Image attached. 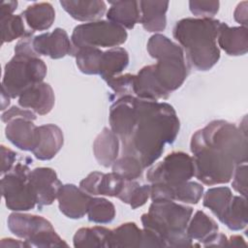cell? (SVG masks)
Wrapping results in <instances>:
<instances>
[{"instance_id":"20","label":"cell","mask_w":248,"mask_h":248,"mask_svg":"<svg viewBox=\"0 0 248 248\" xmlns=\"http://www.w3.org/2000/svg\"><path fill=\"white\" fill-rule=\"evenodd\" d=\"M133 94L140 99L154 102L166 100L170 97V94L162 88L156 79L152 65L144 66L135 75Z\"/></svg>"},{"instance_id":"27","label":"cell","mask_w":248,"mask_h":248,"mask_svg":"<svg viewBox=\"0 0 248 248\" xmlns=\"http://www.w3.org/2000/svg\"><path fill=\"white\" fill-rule=\"evenodd\" d=\"M129 64L128 51L120 46L103 52L99 75L104 80L121 75Z\"/></svg>"},{"instance_id":"43","label":"cell","mask_w":248,"mask_h":248,"mask_svg":"<svg viewBox=\"0 0 248 248\" xmlns=\"http://www.w3.org/2000/svg\"><path fill=\"white\" fill-rule=\"evenodd\" d=\"M16 158V152H14L12 149L6 147L3 144L1 145V161H2L1 174L2 175L6 174L14 168Z\"/></svg>"},{"instance_id":"34","label":"cell","mask_w":248,"mask_h":248,"mask_svg":"<svg viewBox=\"0 0 248 248\" xmlns=\"http://www.w3.org/2000/svg\"><path fill=\"white\" fill-rule=\"evenodd\" d=\"M87 216L90 222L96 224H108L113 221L115 217L114 204L105 198H93L91 199Z\"/></svg>"},{"instance_id":"16","label":"cell","mask_w":248,"mask_h":248,"mask_svg":"<svg viewBox=\"0 0 248 248\" xmlns=\"http://www.w3.org/2000/svg\"><path fill=\"white\" fill-rule=\"evenodd\" d=\"M22 108L30 109L39 115L49 113L55 103L52 87L46 82L37 83L25 90L17 101Z\"/></svg>"},{"instance_id":"31","label":"cell","mask_w":248,"mask_h":248,"mask_svg":"<svg viewBox=\"0 0 248 248\" xmlns=\"http://www.w3.org/2000/svg\"><path fill=\"white\" fill-rule=\"evenodd\" d=\"M151 185L140 184L137 180H125L123 188L117 198L124 203L129 204L132 209L142 206L150 198Z\"/></svg>"},{"instance_id":"17","label":"cell","mask_w":248,"mask_h":248,"mask_svg":"<svg viewBox=\"0 0 248 248\" xmlns=\"http://www.w3.org/2000/svg\"><path fill=\"white\" fill-rule=\"evenodd\" d=\"M5 136L15 146L23 151H31L38 143V126L33 120L16 118L8 122Z\"/></svg>"},{"instance_id":"3","label":"cell","mask_w":248,"mask_h":248,"mask_svg":"<svg viewBox=\"0 0 248 248\" xmlns=\"http://www.w3.org/2000/svg\"><path fill=\"white\" fill-rule=\"evenodd\" d=\"M221 21L215 18L186 17L178 20L172 35L182 47L190 65L198 71H208L220 59L217 35Z\"/></svg>"},{"instance_id":"5","label":"cell","mask_w":248,"mask_h":248,"mask_svg":"<svg viewBox=\"0 0 248 248\" xmlns=\"http://www.w3.org/2000/svg\"><path fill=\"white\" fill-rule=\"evenodd\" d=\"M146 48L149 55L157 60L152 65L156 79L170 95L184 83L189 73L182 47L165 35L154 34L149 38Z\"/></svg>"},{"instance_id":"25","label":"cell","mask_w":248,"mask_h":248,"mask_svg":"<svg viewBox=\"0 0 248 248\" xmlns=\"http://www.w3.org/2000/svg\"><path fill=\"white\" fill-rule=\"evenodd\" d=\"M32 31H45L51 27L55 19V11L48 2L34 3L20 14Z\"/></svg>"},{"instance_id":"1","label":"cell","mask_w":248,"mask_h":248,"mask_svg":"<svg viewBox=\"0 0 248 248\" xmlns=\"http://www.w3.org/2000/svg\"><path fill=\"white\" fill-rule=\"evenodd\" d=\"M190 149L195 177L205 185L232 180L237 165L247 163V132L225 120H213L193 134Z\"/></svg>"},{"instance_id":"44","label":"cell","mask_w":248,"mask_h":248,"mask_svg":"<svg viewBox=\"0 0 248 248\" xmlns=\"http://www.w3.org/2000/svg\"><path fill=\"white\" fill-rule=\"evenodd\" d=\"M247 5L248 3L246 1L240 2L233 12L234 20L240 23V26L244 27H247Z\"/></svg>"},{"instance_id":"12","label":"cell","mask_w":248,"mask_h":248,"mask_svg":"<svg viewBox=\"0 0 248 248\" xmlns=\"http://www.w3.org/2000/svg\"><path fill=\"white\" fill-rule=\"evenodd\" d=\"M33 47L39 56H48L52 59H60L66 55L74 56L76 51L67 32L59 27L52 32L34 36Z\"/></svg>"},{"instance_id":"28","label":"cell","mask_w":248,"mask_h":248,"mask_svg":"<svg viewBox=\"0 0 248 248\" xmlns=\"http://www.w3.org/2000/svg\"><path fill=\"white\" fill-rule=\"evenodd\" d=\"M111 230L102 226L78 229L73 238L76 248H108Z\"/></svg>"},{"instance_id":"9","label":"cell","mask_w":248,"mask_h":248,"mask_svg":"<svg viewBox=\"0 0 248 248\" xmlns=\"http://www.w3.org/2000/svg\"><path fill=\"white\" fill-rule=\"evenodd\" d=\"M128 38L127 31L108 20H96L77 25L72 33L71 41L74 47H117Z\"/></svg>"},{"instance_id":"39","label":"cell","mask_w":248,"mask_h":248,"mask_svg":"<svg viewBox=\"0 0 248 248\" xmlns=\"http://www.w3.org/2000/svg\"><path fill=\"white\" fill-rule=\"evenodd\" d=\"M219 1H189L190 12L202 18H213L219 11Z\"/></svg>"},{"instance_id":"7","label":"cell","mask_w":248,"mask_h":248,"mask_svg":"<svg viewBox=\"0 0 248 248\" xmlns=\"http://www.w3.org/2000/svg\"><path fill=\"white\" fill-rule=\"evenodd\" d=\"M46 70L40 57L15 54L5 65L1 87L11 98H18L31 86L43 82Z\"/></svg>"},{"instance_id":"19","label":"cell","mask_w":248,"mask_h":248,"mask_svg":"<svg viewBox=\"0 0 248 248\" xmlns=\"http://www.w3.org/2000/svg\"><path fill=\"white\" fill-rule=\"evenodd\" d=\"M217 45L228 55L239 56L248 50V29L244 26L230 27L221 22L217 35Z\"/></svg>"},{"instance_id":"14","label":"cell","mask_w":248,"mask_h":248,"mask_svg":"<svg viewBox=\"0 0 248 248\" xmlns=\"http://www.w3.org/2000/svg\"><path fill=\"white\" fill-rule=\"evenodd\" d=\"M150 185L151 201L170 200L181 202L183 203L196 204L203 195V186L191 180L175 186H170L163 183H152Z\"/></svg>"},{"instance_id":"15","label":"cell","mask_w":248,"mask_h":248,"mask_svg":"<svg viewBox=\"0 0 248 248\" xmlns=\"http://www.w3.org/2000/svg\"><path fill=\"white\" fill-rule=\"evenodd\" d=\"M92 196L75 184H63L58 192L57 201L61 213L70 219H80L87 214Z\"/></svg>"},{"instance_id":"4","label":"cell","mask_w":248,"mask_h":248,"mask_svg":"<svg viewBox=\"0 0 248 248\" xmlns=\"http://www.w3.org/2000/svg\"><path fill=\"white\" fill-rule=\"evenodd\" d=\"M193 208L170 200L152 201L148 212L141 215L142 228L153 232L165 247H192L186 228Z\"/></svg>"},{"instance_id":"41","label":"cell","mask_w":248,"mask_h":248,"mask_svg":"<svg viewBox=\"0 0 248 248\" xmlns=\"http://www.w3.org/2000/svg\"><path fill=\"white\" fill-rule=\"evenodd\" d=\"M16 118H26L29 120H35L36 119V115L35 113L27 108H20L18 107H12L10 108H8L7 110L3 111L2 115H1V120L4 123H8L10 121H12L13 119Z\"/></svg>"},{"instance_id":"24","label":"cell","mask_w":248,"mask_h":248,"mask_svg":"<svg viewBox=\"0 0 248 248\" xmlns=\"http://www.w3.org/2000/svg\"><path fill=\"white\" fill-rule=\"evenodd\" d=\"M110 7L106 13L108 21L124 29H133L140 22V10L139 1H110Z\"/></svg>"},{"instance_id":"21","label":"cell","mask_w":248,"mask_h":248,"mask_svg":"<svg viewBox=\"0 0 248 248\" xmlns=\"http://www.w3.org/2000/svg\"><path fill=\"white\" fill-rule=\"evenodd\" d=\"M120 139L110 129L105 127L93 142V153L99 165L108 168L116 161L120 151Z\"/></svg>"},{"instance_id":"13","label":"cell","mask_w":248,"mask_h":248,"mask_svg":"<svg viewBox=\"0 0 248 248\" xmlns=\"http://www.w3.org/2000/svg\"><path fill=\"white\" fill-rule=\"evenodd\" d=\"M29 180L32 185L37 205L39 207L50 205L58 196L63 185L53 169L40 167L30 170Z\"/></svg>"},{"instance_id":"48","label":"cell","mask_w":248,"mask_h":248,"mask_svg":"<svg viewBox=\"0 0 248 248\" xmlns=\"http://www.w3.org/2000/svg\"><path fill=\"white\" fill-rule=\"evenodd\" d=\"M228 246L232 247H241V246H247L244 238L240 235H232L228 239Z\"/></svg>"},{"instance_id":"40","label":"cell","mask_w":248,"mask_h":248,"mask_svg":"<svg viewBox=\"0 0 248 248\" xmlns=\"http://www.w3.org/2000/svg\"><path fill=\"white\" fill-rule=\"evenodd\" d=\"M247 163H243L235 167L232 177V186L233 190L244 198L247 197Z\"/></svg>"},{"instance_id":"45","label":"cell","mask_w":248,"mask_h":248,"mask_svg":"<svg viewBox=\"0 0 248 248\" xmlns=\"http://www.w3.org/2000/svg\"><path fill=\"white\" fill-rule=\"evenodd\" d=\"M204 247H223L228 246V237L221 232L215 233L207 242L203 245Z\"/></svg>"},{"instance_id":"36","label":"cell","mask_w":248,"mask_h":248,"mask_svg":"<svg viewBox=\"0 0 248 248\" xmlns=\"http://www.w3.org/2000/svg\"><path fill=\"white\" fill-rule=\"evenodd\" d=\"M2 44L11 43L16 39H21L29 31L25 29L24 19L21 15H7L0 16Z\"/></svg>"},{"instance_id":"11","label":"cell","mask_w":248,"mask_h":248,"mask_svg":"<svg viewBox=\"0 0 248 248\" xmlns=\"http://www.w3.org/2000/svg\"><path fill=\"white\" fill-rule=\"evenodd\" d=\"M139 117V98L134 95L119 97L109 108L110 130L118 136L120 141L133 132Z\"/></svg>"},{"instance_id":"37","label":"cell","mask_w":248,"mask_h":248,"mask_svg":"<svg viewBox=\"0 0 248 248\" xmlns=\"http://www.w3.org/2000/svg\"><path fill=\"white\" fill-rule=\"evenodd\" d=\"M125 180L117 173L111 171L102 174L97 186V196L116 197L120 194Z\"/></svg>"},{"instance_id":"33","label":"cell","mask_w":248,"mask_h":248,"mask_svg":"<svg viewBox=\"0 0 248 248\" xmlns=\"http://www.w3.org/2000/svg\"><path fill=\"white\" fill-rule=\"evenodd\" d=\"M103 52L100 48L92 46L77 48L74 57L79 71L85 75H99Z\"/></svg>"},{"instance_id":"26","label":"cell","mask_w":248,"mask_h":248,"mask_svg":"<svg viewBox=\"0 0 248 248\" xmlns=\"http://www.w3.org/2000/svg\"><path fill=\"white\" fill-rule=\"evenodd\" d=\"M218 225L212 218L202 210H198L194 216H191L186 232L192 241L196 240L203 246L209 238L218 232Z\"/></svg>"},{"instance_id":"23","label":"cell","mask_w":248,"mask_h":248,"mask_svg":"<svg viewBox=\"0 0 248 248\" xmlns=\"http://www.w3.org/2000/svg\"><path fill=\"white\" fill-rule=\"evenodd\" d=\"M140 10V23L142 27L151 33L158 34L164 31L167 26L168 1H139Z\"/></svg>"},{"instance_id":"29","label":"cell","mask_w":248,"mask_h":248,"mask_svg":"<svg viewBox=\"0 0 248 248\" xmlns=\"http://www.w3.org/2000/svg\"><path fill=\"white\" fill-rule=\"evenodd\" d=\"M231 231H241L247 227V200L242 196H232L228 207L219 219Z\"/></svg>"},{"instance_id":"30","label":"cell","mask_w":248,"mask_h":248,"mask_svg":"<svg viewBox=\"0 0 248 248\" xmlns=\"http://www.w3.org/2000/svg\"><path fill=\"white\" fill-rule=\"evenodd\" d=\"M142 229L134 222L123 223L111 230L108 248L118 247H141Z\"/></svg>"},{"instance_id":"32","label":"cell","mask_w":248,"mask_h":248,"mask_svg":"<svg viewBox=\"0 0 248 248\" xmlns=\"http://www.w3.org/2000/svg\"><path fill=\"white\" fill-rule=\"evenodd\" d=\"M202 196L203 206L210 209L211 212L220 219L233 195L229 187L220 186L209 188Z\"/></svg>"},{"instance_id":"10","label":"cell","mask_w":248,"mask_h":248,"mask_svg":"<svg viewBox=\"0 0 248 248\" xmlns=\"http://www.w3.org/2000/svg\"><path fill=\"white\" fill-rule=\"evenodd\" d=\"M195 176L193 157L183 151H173L162 161L152 165L146 172V180L175 186L191 180Z\"/></svg>"},{"instance_id":"18","label":"cell","mask_w":248,"mask_h":248,"mask_svg":"<svg viewBox=\"0 0 248 248\" xmlns=\"http://www.w3.org/2000/svg\"><path fill=\"white\" fill-rule=\"evenodd\" d=\"M64 136L55 124H45L38 127V143L32 150L33 155L41 161L52 159L62 148Z\"/></svg>"},{"instance_id":"46","label":"cell","mask_w":248,"mask_h":248,"mask_svg":"<svg viewBox=\"0 0 248 248\" xmlns=\"http://www.w3.org/2000/svg\"><path fill=\"white\" fill-rule=\"evenodd\" d=\"M17 7L16 1H3L0 4V16L13 15Z\"/></svg>"},{"instance_id":"8","label":"cell","mask_w":248,"mask_h":248,"mask_svg":"<svg viewBox=\"0 0 248 248\" xmlns=\"http://www.w3.org/2000/svg\"><path fill=\"white\" fill-rule=\"evenodd\" d=\"M29 166L17 163L1 178V193L8 209L28 211L37 205L36 197L29 180Z\"/></svg>"},{"instance_id":"38","label":"cell","mask_w":248,"mask_h":248,"mask_svg":"<svg viewBox=\"0 0 248 248\" xmlns=\"http://www.w3.org/2000/svg\"><path fill=\"white\" fill-rule=\"evenodd\" d=\"M135 75L125 74L113 77L105 80L108 86L115 93L121 96L124 95H134L133 86H134Z\"/></svg>"},{"instance_id":"22","label":"cell","mask_w":248,"mask_h":248,"mask_svg":"<svg viewBox=\"0 0 248 248\" xmlns=\"http://www.w3.org/2000/svg\"><path fill=\"white\" fill-rule=\"evenodd\" d=\"M60 5L78 21L100 20L107 13V4L103 0H61Z\"/></svg>"},{"instance_id":"6","label":"cell","mask_w":248,"mask_h":248,"mask_svg":"<svg viewBox=\"0 0 248 248\" xmlns=\"http://www.w3.org/2000/svg\"><path fill=\"white\" fill-rule=\"evenodd\" d=\"M10 232L23 239L29 247H67L68 244L57 234L52 224L43 216L15 211L7 220Z\"/></svg>"},{"instance_id":"49","label":"cell","mask_w":248,"mask_h":248,"mask_svg":"<svg viewBox=\"0 0 248 248\" xmlns=\"http://www.w3.org/2000/svg\"><path fill=\"white\" fill-rule=\"evenodd\" d=\"M10 99L11 97L5 92V90L2 89V110H4L6 107L10 105Z\"/></svg>"},{"instance_id":"42","label":"cell","mask_w":248,"mask_h":248,"mask_svg":"<svg viewBox=\"0 0 248 248\" xmlns=\"http://www.w3.org/2000/svg\"><path fill=\"white\" fill-rule=\"evenodd\" d=\"M103 172L92 171L79 182V188L91 196H97V186Z\"/></svg>"},{"instance_id":"2","label":"cell","mask_w":248,"mask_h":248,"mask_svg":"<svg viewBox=\"0 0 248 248\" xmlns=\"http://www.w3.org/2000/svg\"><path fill=\"white\" fill-rule=\"evenodd\" d=\"M180 122L173 107L166 102L139 98V117L132 134L121 140L122 155L137 157L151 167L163 154L166 144L174 142Z\"/></svg>"},{"instance_id":"47","label":"cell","mask_w":248,"mask_h":248,"mask_svg":"<svg viewBox=\"0 0 248 248\" xmlns=\"http://www.w3.org/2000/svg\"><path fill=\"white\" fill-rule=\"evenodd\" d=\"M1 247H29L28 243L24 240H18L14 238H2L0 242Z\"/></svg>"},{"instance_id":"35","label":"cell","mask_w":248,"mask_h":248,"mask_svg":"<svg viewBox=\"0 0 248 248\" xmlns=\"http://www.w3.org/2000/svg\"><path fill=\"white\" fill-rule=\"evenodd\" d=\"M112 171L120 175L124 180H137L141 177L144 167L141 162L133 155H122L111 166Z\"/></svg>"}]
</instances>
